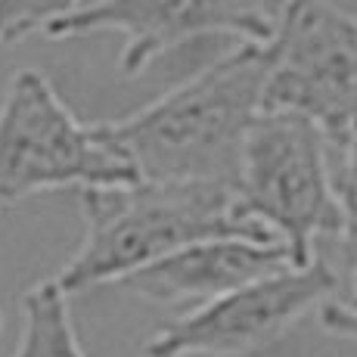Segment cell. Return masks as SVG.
Instances as JSON below:
<instances>
[{
  "label": "cell",
  "mask_w": 357,
  "mask_h": 357,
  "mask_svg": "<svg viewBox=\"0 0 357 357\" xmlns=\"http://www.w3.org/2000/svg\"><path fill=\"white\" fill-rule=\"evenodd\" d=\"M264 81V47H230L149 106L100 125L140 181L236 190L245 137L261 115Z\"/></svg>",
  "instance_id": "obj_1"
},
{
  "label": "cell",
  "mask_w": 357,
  "mask_h": 357,
  "mask_svg": "<svg viewBox=\"0 0 357 357\" xmlns=\"http://www.w3.org/2000/svg\"><path fill=\"white\" fill-rule=\"evenodd\" d=\"M236 208L289 252L292 267L314 261V245L335 236L333 146L295 112H261L239 159Z\"/></svg>",
  "instance_id": "obj_4"
},
{
  "label": "cell",
  "mask_w": 357,
  "mask_h": 357,
  "mask_svg": "<svg viewBox=\"0 0 357 357\" xmlns=\"http://www.w3.org/2000/svg\"><path fill=\"white\" fill-rule=\"evenodd\" d=\"M317 317H320V326H324L329 335L357 342V307L342 305L339 298H329L326 305L317 307Z\"/></svg>",
  "instance_id": "obj_12"
},
{
  "label": "cell",
  "mask_w": 357,
  "mask_h": 357,
  "mask_svg": "<svg viewBox=\"0 0 357 357\" xmlns=\"http://www.w3.org/2000/svg\"><path fill=\"white\" fill-rule=\"evenodd\" d=\"M292 0H97L75 16L47 25L44 38L72 40L119 31L121 75L137 78L165 53L196 40H230L233 47L271 44Z\"/></svg>",
  "instance_id": "obj_6"
},
{
  "label": "cell",
  "mask_w": 357,
  "mask_h": 357,
  "mask_svg": "<svg viewBox=\"0 0 357 357\" xmlns=\"http://www.w3.org/2000/svg\"><path fill=\"white\" fill-rule=\"evenodd\" d=\"M0 329H3V317H0Z\"/></svg>",
  "instance_id": "obj_13"
},
{
  "label": "cell",
  "mask_w": 357,
  "mask_h": 357,
  "mask_svg": "<svg viewBox=\"0 0 357 357\" xmlns=\"http://www.w3.org/2000/svg\"><path fill=\"white\" fill-rule=\"evenodd\" d=\"M140 183L106 130L84 125L38 68L10 78L0 100V205L53 190Z\"/></svg>",
  "instance_id": "obj_3"
},
{
  "label": "cell",
  "mask_w": 357,
  "mask_h": 357,
  "mask_svg": "<svg viewBox=\"0 0 357 357\" xmlns=\"http://www.w3.org/2000/svg\"><path fill=\"white\" fill-rule=\"evenodd\" d=\"M335 271L324 258L245 283L190 307L143 342V357H239L267 348L314 307L335 298Z\"/></svg>",
  "instance_id": "obj_7"
},
{
  "label": "cell",
  "mask_w": 357,
  "mask_h": 357,
  "mask_svg": "<svg viewBox=\"0 0 357 357\" xmlns=\"http://www.w3.org/2000/svg\"><path fill=\"white\" fill-rule=\"evenodd\" d=\"M97 0H0V47L29 34H44L47 25L75 16Z\"/></svg>",
  "instance_id": "obj_11"
},
{
  "label": "cell",
  "mask_w": 357,
  "mask_h": 357,
  "mask_svg": "<svg viewBox=\"0 0 357 357\" xmlns=\"http://www.w3.org/2000/svg\"><path fill=\"white\" fill-rule=\"evenodd\" d=\"M264 50L261 112L305 115L335 149L357 125V16L333 0H292Z\"/></svg>",
  "instance_id": "obj_5"
},
{
  "label": "cell",
  "mask_w": 357,
  "mask_h": 357,
  "mask_svg": "<svg viewBox=\"0 0 357 357\" xmlns=\"http://www.w3.org/2000/svg\"><path fill=\"white\" fill-rule=\"evenodd\" d=\"M292 267L289 252L280 243L252 239H202L183 245L155 264L125 277L121 289L140 295L153 305H205L245 283Z\"/></svg>",
  "instance_id": "obj_8"
},
{
  "label": "cell",
  "mask_w": 357,
  "mask_h": 357,
  "mask_svg": "<svg viewBox=\"0 0 357 357\" xmlns=\"http://www.w3.org/2000/svg\"><path fill=\"white\" fill-rule=\"evenodd\" d=\"M84 236L56 277L66 295L121 283L183 245L202 239L277 243L264 227L239 215L236 190L218 183H153L81 193ZM283 245V243H280Z\"/></svg>",
  "instance_id": "obj_2"
},
{
  "label": "cell",
  "mask_w": 357,
  "mask_h": 357,
  "mask_svg": "<svg viewBox=\"0 0 357 357\" xmlns=\"http://www.w3.org/2000/svg\"><path fill=\"white\" fill-rule=\"evenodd\" d=\"M333 196L339 211V271L335 289L345 292L342 305L357 307V125L333 149Z\"/></svg>",
  "instance_id": "obj_10"
},
{
  "label": "cell",
  "mask_w": 357,
  "mask_h": 357,
  "mask_svg": "<svg viewBox=\"0 0 357 357\" xmlns=\"http://www.w3.org/2000/svg\"><path fill=\"white\" fill-rule=\"evenodd\" d=\"M13 357H87L68 311V295L53 280L22 295V333Z\"/></svg>",
  "instance_id": "obj_9"
}]
</instances>
